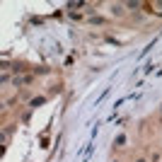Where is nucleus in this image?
I'll use <instances>...</instances> for the list:
<instances>
[{
  "instance_id": "f257e3e1",
  "label": "nucleus",
  "mask_w": 162,
  "mask_h": 162,
  "mask_svg": "<svg viewBox=\"0 0 162 162\" xmlns=\"http://www.w3.org/2000/svg\"><path fill=\"white\" fill-rule=\"evenodd\" d=\"M138 162H145V160H138Z\"/></svg>"
}]
</instances>
